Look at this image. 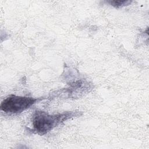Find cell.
<instances>
[{
  "label": "cell",
  "mask_w": 149,
  "mask_h": 149,
  "mask_svg": "<svg viewBox=\"0 0 149 149\" xmlns=\"http://www.w3.org/2000/svg\"><path fill=\"white\" fill-rule=\"evenodd\" d=\"M108 3L113 6L115 8H120L125 6H127L132 3V1L129 0H113V1H107Z\"/></svg>",
  "instance_id": "cell-3"
},
{
  "label": "cell",
  "mask_w": 149,
  "mask_h": 149,
  "mask_svg": "<svg viewBox=\"0 0 149 149\" xmlns=\"http://www.w3.org/2000/svg\"><path fill=\"white\" fill-rule=\"evenodd\" d=\"M79 115H80L79 112H65L49 115L44 111H37L33 115L31 119L33 130L37 133L43 135L62 122Z\"/></svg>",
  "instance_id": "cell-1"
},
{
  "label": "cell",
  "mask_w": 149,
  "mask_h": 149,
  "mask_svg": "<svg viewBox=\"0 0 149 149\" xmlns=\"http://www.w3.org/2000/svg\"><path fill=\"white\" fill-rule=\"evenodd\" d=\"M37 101V98L33 97L10 95L2 101L1 110L7 113H20L28 109Z\"/></svg>",
  "instance_id": "cell-2"
}]
</instances>
